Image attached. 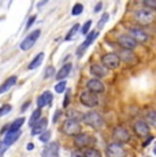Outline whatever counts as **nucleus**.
<instances>
[{
    "label": "nucleus",
    "mask_w": 156,
    "mask_h": 157,
    "mask_svg": "<svg viewBox=\"0 0 156 157\" xmlns=\"http://www.w3.org/2000/svg\"><path fill=\"white\" fill-rule=\"evenodd\" d=\"M146 122L151 124H156V111H149L146 113Z\"/></svg>",
    "instance_id": "f704fd0d"
},
{
    "label": "nucleus",
    "mask_w": 156,
    "mask_h": 157,
    "mask_svg": "<svg viewBox=\"0 0 156 157\" xmlns=\"http://www.w3.org/2000/svg\"><path fill=\"white\" fill-rule=\"evenodd\" d=\"M19 135H21V130H17V131H10V130H8L7 134L4 135L3 142H4L6 146H11V145H13L18 138H19Z\"/></svg>",
    "instance_id": "aec40b11"
},
{
    "label": "nucleus",
    "mask_w": 156,
    "mask_h": 157,
    "mask_svg": "<svg viewBox=\"0 0 156 157\" xmlns=\"http://www.w3.org/2000/svg\"><path fill=\"white\" fill-rule=\"evenodd\" d=\"M89 71L95 78H104L108 75V68L103 64V63H93L89 67Z\"/></svg>",
    "instance_id": "ddd939ff"
},
{
    "label": "nucleus",
    "mask_w": 156,
    "mask_h": 157,
    "mask_svg": "<svg viewBox=\"0 0 156 157\" xmlns=\"http://www.w3.org/2000/svg\"><path fill=\"white\" fill-rule=\"evenodd\" d=\"M78 30H80V25H78V23H76V25H74L73 28L70 29V32L67 33V36H66V37H64V40H66V41H70V40H73V38H74V36L77 34V32H78Z\"/></svg>",
    "instance_id": "cd10ccee"
},
{
    "label": "nucleus",
    "mask_w": 156,
    "mask_h": 157,
    "mask_svg": "<svg viewBox=\"0 0 156 157\" xmlns=\"http://www.w3.org/2000/svg\"><path fill=\"white\" fill-rule=\"evenodd\" d=\"M133 130L138 137H146L149 135V126L148 122H142V120H136L133 123Z\"/></svg>",
    "instance_id": "2eb2a0df"
},
{
    "label": "nucleus",
    "mask_w": 156,
    "mask_h": 157,
    "mask_svg": "<svg viewBox=\"0 0 156 157\" xmlns=\"http://www.w3.org/2000/svg\"><path fill=\"white\" fill-rule=\"evenodd\" d=\"M41 117V108H37V109H34L33 111V113H32V116H30V119H29V126H32L36 122H37L38 119Z\"/></svg>",
    "instance_id": "a878e982"
},
{
    "label": "nucleus",
    "mask_w": 156,
    "mask_h": 157,
    "mask_svg": "<svg viewBox=\"0 0 156 157\" xmlns=\"http://www.w3.org/2000/svg\"><path fill=\"white\" fill-rule=\"evenodd\" d=\"M23 123H25V117H23V116L18 117V119H15V120H14V122L10 124L8 130H10V131H17V130H21V127H22Z\"/></svg>",
    "instance_id": "393cba45"
},
{
    "label": "nucleus",
    "mask_w": 156,
    "mask_h": 157,
    "mask_svg": "<svg viewBox=\"0 0 156 157\" xmlns=\"http://www.w3.org/2000/svg\"><path fill=\"white\" fill-rule=\"evenodd\" d=\"M48 2H49V0H40V2H38V4H37V7H38V8H41L43 6H45Z\"/></svg>",
    "instance_id": "a18cd8bd"
},
{
    "label": "nucleus",
    "mask_w": 156,
    "mask_h": 157,
    "mask_svg": "<svg viewBox=\"0 0 156 157\" xmlns=\"http://www.w3.org/2000/svg\"><path fill=\"white\" fill-rule=\"evenodd\" d=\"M62 116V112L60 111H56L55 112V116H53V122H58V119Z\"/></svg>",
    "instance_id": "79ce46f5"
},
{
    "label": "nucleus",
    "mask_w": 156,
    "mask_h": 157,
    "mask_svg": "<svg viewBox=\"0 0 156 157\" xmlns=\"http://www.w3.org/2000/svg\"><path fill=\"white\" fill-rule=\"evenodd\" d=\"M70 98H71V92L70 90H66V96H64V100H63V107H68L70 104Z\"/></svg>",
    "instance_id": "e433bc0d"
},
{
    "label": "nucleus",
    "mask_w": 156,
    "mask_h": 157,
    "mask_svg": "<svg viewBox=\"0 0 156 157\" xmlns=\"http://www.w3.org/2000/svg\"><path fill=\"white\" fill-rule=\"evenodd\" d=\"M37 19V17H36V15H33L32 18H29V21H28V23H26V30H29L32 28V25L33 23H34V21Z\"/></svg>",
    "instance_id": "4c0bfd02"
},
{
    "label": "nucleus",
    "mask_w": 156,
    "mask_h": 157,
    "mask_svg": "<svg viewBox=\"0 0 156 157\" xmlns=\"http://www.w3.org/2000/svg\"><path fill=\"white\" fill-rule=\"evenodd\" d=\"M80 101L82 102V105H85V107L88 108H95L99 105V97L97 94L93 92H91V90H84L82 93L80 94Z\"/></svg>",
    "instance_id": "423d86ee"
},
{
    "label": "nucleus",
    "mask_w": 156,
    "mask_h": 157,
    "mask_svg": "<svg viewBox=\"0 0 156 157\" xmlns=\"http://www.w3.org/2000/svg\"><path fill=\"white\" fill-rule=\"evenodd\" d=\"M47 124H48V120L45 117H40V119L37 120V122L34 123V124L32 126V135H38L41 134V132L44 131V130L47 128Z\"/></svg>",
    "instance_id": "a211bd4d"
},
{
    "label": "nucleus",
    "mask_w": 156,
    "mask_h": 157,
    "mask_svg": "<svg viewBox=\"0 0 156 157\" xmlns=\"http://www.w3.org/2000/svg\"><path fill=\"white\" fill-rule=\"evenodd\" d=\"M43 156L56 157L59 156V144L58 142H47V146L43 150Z\"/></svg>",
    "instance_id": "f3484780"
},
{
    "label": "nucleus",
    "mask_w": 156,
    "mask_h": 157,
    "mask_svg": "<svg viewBox=\"0 0 156 157\" xmlns=\"http://www.w3.org/2000/svg\"><path fill=\"white\" fill-rule=\"evenodd\" d=\"M97 36H99V32L97 30H89V33L86 34V38H85V41H84L82 44L78 47V49H77V55L78 56H82L84 55V52H85L86 49H88V47H91L92 44H93V41L97 38Z\"/></svg>",
    "instance_id": "9d476101"
},
{
    "label": "nucleus",
    "mask_w": 156,
    "mask_h": 157,
    "mask_svg": "<svg viewBox=\"0 0 156 157\" xmlns=\"http://www.w3.org/2000/svg\"><path fill=\"white\" fill-rule=\"evenodd\" d=\"M84 156H86V157H100L101 156V153H100V150H97L96 147L93 146H88V147H85V150H84Z\"/></svg>",
    "instance_id": "b1692460"
},
{
    "label": "nucleus",
    "mask_w": 156,
    "mask_h": 157,
    "mask_svg": "<svg viewBox=\"0 0 156 157\" xmlns=\"http://www.w3.org/2000/svg\"><path fill=\"white\" fill-rule=\"evenodd\" d=\"M154 153L156 155V145H155V147H154Z\"/></svg>",
    "instance_id": "09e8293b"
},
{
    "label": "nucleus",
    "mask_w": 156,
    "mask_h": 157,
    "mask_svg": "<svg viewBox=\"0 0 156 157\" xmlns=\"http://www.w3.org/2000/svg\"><path fill=\"white\" fill-rule=\"evenodd\" d=\"M82 122L85 123L86 126H89V127H92V128H96V130L101 128L104 126L103 117H101V115L99 112H96V111H89V112L84 113Z\"/></svg>",
    "instance_id": "f03ea898"
},
{
    "label": "nucleus",
    "mask_w": 156,
    "mask_h": 157,
    "mask_svg": "<svg viewBox=\"0 0 156 157\" xmlns=\"http://www.w3.org/2000/svg\"><path fill=\"white\" fill-rule=\"evenodd\" d=\"M71 156H84V153H82V150H74V152H71Z\"/></svg>",
    "instance_id": "37998d69"
},
{
    "label": "nucleus",
    "mask_w": 156,
    "mask_h": 157,
    "mask_svg": "<svg viewBox=\"0 0 156 157\" xmlns=\"http://www.w3.org/2000/svg\"><path fill=\"white\" fill-rule=\"evenodd\" d=\"M11 109H13V107H11L10 104H3L2 107H0V117H3L7 113H10Z\"/></svg>",
    "instance_id": "2f4dec72"
},
{
    "label": "nucleus",
    "mask_w": 156,
    "mask_h": 157,
    "mask_svg": "<svg viewBox=\"0 0 156 157\" xmlns=\"http://www.w3.org/2000/svg\"><path fill=\"white\" fill-rule=\"evenodd\" d=\"M71 68H73V66H71V63H66V64L62 66V68L56 72V79L58 81H62V79H66V78L70 75L71 72Z\"/></svg>",
    "instance_id": "412c9836"
},
{
    "label": "nucleus",
    "mask_w": 156,
    "mask_h": 157,
    "mask_svg": "<svg viewBox=\"0 0 156 157\" xmlns=\"http://www.w3.org/2000/svg\"><path fill=\"white\" fill-rule=\"evenodd\" d=\"M29 104H30V102H29V101H28V102H26V104H25V105H23V107H22V111H25V109H26V108H28V107H29Z\"/></svg>",
    "instance_id": "de8ad7c7"
},
{
    "label": "nucleus",
    "mask_w": 156,
    "mask_h": 157,
    "mask_svg": "<svg viewBox=\"0 0 156 157\" xmlns=\"http://www.w3.org/2000/svg\"><path fill=\"white\" fill-rule=\"evenodd\" d=\"M82 116L84 115H81V112H78V111H76V109H70L67 112L68 119H74V120H77V122H81V120H82Z\"/></svg>",
    "instance_id": "bb28decb"
},
{
    "label": "nucleus",
    "mask_w": 156,
    "mask_h": 157,
    "mask_svg": "<svg viewBox=\"0 0 156 157\" xmlns=\"http://www.w3.org/2000/svg\"><path fill=\"white\" fill-rule=\"evenodd\" d=\"M101 63L106 66L108 70H116L121 64V59H119L118 53L115 52H107L101 56Z\"/></svg>",
    "instance_id": "39448f33"
},
{
    "label": "nucleus",
    "mask_w": 156,
    "mask_h": 157,
    "mask_svg": "<svg viewBox=\"0 0 156 157\" xmlns=\"http://www.w3.org/2000/svg\"><path fill=\"white\" fill-rule=\"evenodd\" d=\"M126 152H125V147H123V144L121 142H111L108 144L107 146V156L110 157H122L125 156Z\"/></svg>",
    "instance_id": "f8f14e48"
},
{
    "label": "nucleus",
    "mask_w": 156,
    "mask_h": 157,
    "mask_svg": "<svg viewBox=\"0 0 156 157\" xmlns=\"http://www.w3.org/2000/svg\"><path fill=\"white\" fill-rule=\"evenodd\" d=\"M101 8H103V3H97V6L95 7V13H99V11H101Z\"/></svg>",
    "instance_id": "c03bdc74"
},
{
    "label": "nucleus",
    "mask_w": 156,
    "mask_h": 157,
    "mask_svg": "<svg viewBox=\"0 0 156 157\" xmlns=\"http://www.w3.org/2000/svg\"><path fill=\"white\" fill-rule=\"evenodd\" d=\"M8 146H6L4 142H0V156L2 155H4V152H6V149H7Z\"/></svg>",
    "instance_id": "ea45409f"
},
{
    "label": "nucleus",
    "mask_w": 156,
    "mask_h": 157,
    "mask_svg": "<svg viewBox=\"0 0 156 157\" xmlns=\"http://www.w3.org/2000/svg\"><path fill=\"white\" fill-rule=\"evenodd\" d=\"M52 100H53L52 93H51L49 90H45V92H43V94H40L37 97V107L38 108L48 107V105H51Z\"/></svg>",
    "instance_id": "dca6fc26"
},
{
    "label": "nucleus",
    "mask_w": 156,
    "mask_h": 157,
    "mask_svg": "<svg viewBox=\"0 0 156 157\" xmlns=\"http://www.w3.org/2000/svg\"><path fill=\"white\" fill-rule=\"evenodd\" d=\"M26 149H28V150H33V149H34V144H28V145H26Z\"/></svg>",
    "instance_id": "49530a36"
},
{
    "label": "nucleus",
    "mask_w": 156,
    "mask_h": 157,
    "mask_svg": "<svg viewBox=\"0 0 156 157\" xmlns=\"http://www.w3.org/2000/svg\"><path fill=\"white\" fill-rule=\"evenodd\" d=\"M108 19H110V14L104 13V14H103V17L100 18V21L97 22V29H103V26L106 25L107 22H108Z\"/></svg>",
    "instance_id": "473e14b6"
},
{
    "label": "nucleus",
    "mask_w": 156,
    "mask_h": 157,
    "mask_svg": "<svg viewBox=\"0 0 156 157\" xmlns=\"http://www.w3.org/2000/svg\"><path fill=\"white\" fill-rule=\"evenodd\" d=\"M86 89L99 94V93H103L106 90V86L100 81V78H92V79H88V82H86Z\"/></svg>",
    "instance_id": "4468645a"
},
{
    "label": "nucleus",
    "mask_w": 156,
    "mask_h": 157,
    "mask_svg": "<svg viewBox=\"0 0 156 157\" xmlns=\"http://www.w3.org/2000/svg\"><path fill=\"white\" fill-rule=\"evenodd\" d=\"M91 26H92V21L88 19V21H86V22L82 25V28H81V34H84V36L88 34L89 30H91Z\"/></svg>",
    "instance_id": "72a5a7b5"
},
{
    "label": "nucleus",
    "mask_w": 156,
    "mask_h": 157,
    "mask_svg": "<svg viewBox=\"0 0 156 157\" xmlns=\"http://www.w3.org/2000/svg\"><path fill=\"white\" fill-rule=\"evenodd\" d=\"M112 138L116 142L127 144L131 137H130V132H129L127 128L123 127V126H118V127H115L112 130Z\"/></svg>",
    "instance_id": "0eeeda50"
},
{
    "label": "nucleus",
    "mask_w": 156,
    "mask_h": 157,
    "mask_svg": "<svg viewBox=\"0 0 156 157\" xmlns=\"http://www.w3.org/2000/svg\"><path fill=\"white\" fill-rule=\"evenodd\" d=\"M116 43L121 48H126V49H131V51L136 49L137 44H138L130 34H121L118 37V40H116Z\"/></svg>",
    "instance_id": "9b49d317"
},
{
    "label": "nucleus",
    "mask_w": 156,
    "mask_h": 157,
    "mask_svg": "<svg viewBox=\"0 0 156 157\" xmlns=\"http://www.w3.org/2000/svg\"><path fill=\"white\" fill-rule=\"evenodd\" d=\"M118 56L121 60H123L126 63H134L136 62V55L133 53L131 49H126V48H121V51L118 52Z\"/></svg>",
    "instance_id": "6ab92c4d"
},
{
    "label": "nucleus",
    "mask_w": 156,
    "mask_h": 157,
    "mask_svg": "<svg viewBox=\"0 0 156 157\" xmlns=\"http://www.w3.org/2000/svg\"><path fill=\"white\" fill-rule=\"evenodd\" d=\"M40 34H41V30L40 29H36V30H33V32L30 33V34H28L25 37V40L21 43L19 45V48L22 51H29L30 48L33 47V45L36 44V41L38 40V37H40Z\"/></svg>",
    "instance_id": "6e6552de"
},
{
    "label": "nucleus",
    "mask_w": 156,
    "mask_h": 157,
    "mask_svg": "<svg viewBox=\"0 0 156 157\" xmlns=\"http://www.w3.org/2000/svg\"><path fill=\"white\" fill-rule=\"evenodd\" d=\"M17 79H18V78L15 77V75H13V77L7 78V79H6L4 82L0 85V94H3V93L8 92V90H10L11 87H13V86L17 83Z\"/></svg>",
    "instance_id": "4be33fe9"
},
{
    "label": "nucleus",
    "mask_w": 156,
    "mask_h": 157,
    "mask_svg": "<svg viewBox=\"0 0 156 157\" xmlns=\"http://www.w3.org/2000/svg\"><path fill=\"white\" fill-rule=\"evenodd\" d=\"M82 13H84V6L81 3L74 4V7L71 8V15H74V17H78V15H81Z\"/></svg>",
    "instance_id": "c85d7f7f"
},
{
    "label": "nucleus",
    "mask_w": 156,
    "mask_h": 157,
    "mask_svg": "<svg viewBox=\"0 0 156 157\" xmlns=\"http://www.w3.org/2000/svg\"><path fill=\"white\" fill-rule=\"evenodd\" d=\"M43 60H44V53H43V52L37 53V55L34 56V59H33L32 62L29 63V66H28V70H36V68H37V67H40V66H41V63H43Z\"/></svg>",
    "instance_id": "5701e85b"
},
{
    "label": "nucleus",
    "mask_w": 156,
    "mask_h": 157,
    "mask_svg": "<svg viewBox=\"0 0 156 157\" xmlns=\"http://www.w3.org/2000/svg\"><path fill=\"white\" fill-rule=\"evenodd\" d=\"M96 144V138L92 134L88 132H78L77 135H74V145L78 149H84V147L92 146Z\"/></svg>",
    "instance_id": "7ed1b4c3"
},
{
    "label": "nucleus",
    "mask_w": 156,
    "mask_h": 157,
    "mask_svg": "<svg viewBox=\"0 0 156 157\" xmlns=\"http://www.w3.org/2000/svg\"><path fill=\"white\" fill-rule=\"evenodd\" d=\"M152 140H154V137H152V135H148V138H146V140H145V141H144L142 146H144V147H145V146H146V145H149V144H151V141H152Z\"/></svg>",
    "instance_id": "a19ab883"
},
{
    "label": "nucleus",
    "mask_w": 156,
    "mask_h": 157,
    "mask_svg": "<svg viewBox=\"0 0 156 157\" xmlns=\"http://www.w3.org/2000/svg\"><path fill=\"white\" fill-rule=\"evenodd\" d=\"M66 87H67V82L62 79L55 85V92L56 93H63V92H66Z\"/></svg>",
    "instance_id": "7c9ffc66"
},
{
    "label": "nucleus",
    "mask_w": 156,
    "mask_h": 157,
    "mask_svg": "<svg viewBox=\"0 0 156 157\" xmlns=\"http://www.w3.org/2000/svg\"><path fill=\"white\" fill-rule=\"evenodd\" d=\"M142 4L146 8H151V10H156V0H142Z\"/></svg>",
    "instance_id": "c9c22d12"
},
{
    "label": "nucleus",
    "mask_w": 156,
    "mask_h": 157,
    "mask_svg": "<svg viewBox=\"0 0 156 157\" xmlns=\"http://www.w3.org/2000/svg\"><path fill=\"white\" fill-rule=\"evenodd\" d=\"M62 132L68 137H74L78 132H81V124L74 119H66L64 123L62 124Z\"/></svg>",
    "instance_id": "20e7f679"
},
{
    "label": "nucleus",
    "mask_w": 156,
    "mask_h": 157,
    "mask_svg": "<svg viewBox=\"0 0 156 157\" xmlns=\"http://www.w3.org/2000/svg\"><path fill=\"white\" fill-rule=\"evenodd\" d=\"M156 15L154 13V10H151V8H140V10H136L133 13V19L136 21L137 23H140V25H151V23H154Z\"/></svg>",
    "instance_id": "f257e3e1"
},
{
    "label": "nucleus",
    "mask_w": 156,
    "mask_h": 157,
    "mask_svg": "<svg viewBox=\"0 0 156 157\" xmlns=\"http://www.w3.org/2000/svg\"><path fill=\"white\" fill-rule=\"evenodd\" d=\"M38 140H40L41 142H44V144L49 142V140H51V131H48V130H44L41 134H38Z\"/></svg>",
    "instance_id": "c756f323"
},
{
    "label": "nucleus",
    "mask_w": 156,
    "mask_h": 157,
    "mask_svg": "<svg viewBox=\"0 0 156 157\" xmlns=\"http://www.w3.org/2000/svg\"><path fill=\"white\" fill-rule=\"evenodd\" d=\"M53 70H55V68L52 67V66H49V67L47 68V71H45V78H48V77H51V75L53 74Z\"/></svg>",
    "instance_id": "58836bf2"
},
{
    "label": "nucleus",
    "mask_w": 156,
    "mask_h": 157,
    "mask_svg": "<svg viewBox=\"0 0 156 157\" xmlns=\"http://www.w3.org/2000/svg\"><path fill=\"white\" fill-rule=\"evenodd\" d=\"M129 34L131 36V37L134 38V40L137 41V43L140 44H145L149 41V36L146 34L145 30H142L141 28H137V26H131V28H129Z\"/></svg>",
    "instance_id": "1a4fd4ad"
}]
</instances>
